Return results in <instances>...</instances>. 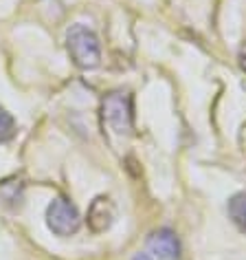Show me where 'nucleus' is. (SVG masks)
<instances>
[{
    "label": "nucleus",
    "instance_id": "nucleus-1",
    "mask_svg": "<svg viewBox=\"0 0 246 260\" xmlns=\"http://www.w3.org/2000/svg\"><path fill=\"white\" fill-rule=\"evenodd\" d=\"M66 47L73 60L79 69H95L101 60L99 38L86 24H73L66 34Z\"/></svg>",
    "mask_w": 246,
    "mask_h": 260
},
{
    "label": "nucleus",
    "instance_id": "nucleus-8",
    "mask_svg": "<svg viewBox=\"0 0 246 260\" xmlns=\"http://www.w3.org/2000/svg\"><path fill=\"white\" fill-rule=\"evenodd\" d=\"M239 67H242V71H246V42L239 49Z\"/></svg>",
    "mask_w": 246,
    "mask_h": 260
},
{
    "label": "nucleus",
    "instance_id": "nucleus-7",
    "mask_svg": "<svg viewBox=\"0 0 246 260\" xmlns=\"http://www.w3.org/2000/svg\"><path fill=\"white\" fill-rule=\"evenodd\" d=\"M16 135V121L7 110L0 106V141H9Z\"/></svg>",
    "mask_w": 246,
    "mask_h": 260
},
{
    "label": "nucleus",
    "instance_id": "nucleus-6",
    "mask_svg": "<svg viewBox=\"0 0 246 260\" xmlns=\"http://www.w3.org/2000/svg\"><path fill=\"white\" fill-rule=\"evenodd\" d=\"M229 216L242 234H246V192L233 194L229 201Z\"/></svg>",
    "mask_w": 246,
    "mask_h": 260
},
{
    "label": "nucleus",
    "instance_id": "nucleus-2",
    "mask_svg": "<svg viewBox=\"0 0 246 260\" xmlns=\"http://www.w3.org/2000/svg\"><path fill=\"white\" fill-rule=\"evenodd\" d=\"M101 119L114 135H130L132 133V97L130 93L114 90L108 93L101 102Z\"/></svg>",
    "mask_w": 246,
    "mask_h": 260
},
{
    "label": "nucleus",
    "instance_id": "nucleus-5",
    "mask_svg": "<svg viewBox=\"0 0 246 260\" xmlns=\"http://www.w3.org/2000/svg\"><path fill=\"white\" fill-rule=\"evenodd\" d=\"M147 249L160 260H176L180 256V243L172 230H158L147 238Z\"/></svg>",
    "mask_w": 246,
    "mask_h": 260
},
{
    "label": "nucleus",
    "instance_id": "nucleus-9",
    "mask_svg": "<svg viewBox=\"0 0 246 260\" xmlns=\"http://www.w3.org/2000/svg\"><path fill=\"white\" fill-rule=\"evenodd\" d=\"M134 260H154V258H150V256H147V253H139V256L134 258Z\"/></svg>",
    "mask_w": 246,
    "mask_h": 260
},
{
    "label": "nucleus",
    "instance_id": "nucleus-4",
    "mask_svg": "<svg viewBox=\"0 0 246 260\" xmlns=\"http://www.w3.org/2000/svg\"><path fill=\"white\" fill-rule=\"evenodd\" d=\"M86 223L90 227V232L101 234L110 230V225L114 223V205L108 197H97L88 207V216Z\"/></svg>",
    "mask_w": 246,
    "mask_h": 260
},
{
    "label": "nucleus",
    "instance_id": "nucleus-3",
    "mask_svg": "<svg viewBox=\"0 0 246 260\" xmlns=\"http://www.w3.org/2000/svg\"><path fill=\"white\" fill-rule=\"evenodd\" d=\"M47 225L57 236H73V234H77V230H79L81 218H79L77 207L70 203L68 199L57 197L51 201L47 207Z\"/></svg>",
    "mask_w": 246,
    "mask_h": 260
}]
</instances>
